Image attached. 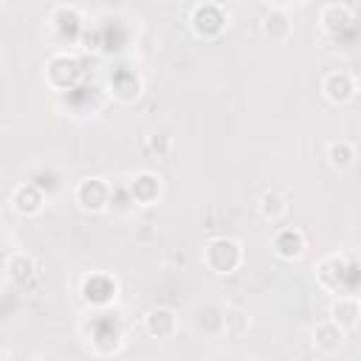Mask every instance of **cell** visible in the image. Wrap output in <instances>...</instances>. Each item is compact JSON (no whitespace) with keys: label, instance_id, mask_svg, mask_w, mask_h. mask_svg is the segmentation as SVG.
Listing matches in <instances>:
<instances>
[{"label":"cell","instance_id":"cell-9","mask_svg":"<svg viewBox=\"0 0 361 361\" xmlns=\"http://www.w3.org/2000/svg\"><path fill=\"white\" fill-rule=\"evenodd\" d=\"M116 290H118V285H116V279H110L107 274H93V276H87V279L82 282V299H85L87 305H96V307L110 305V302L116 299Z\"/></svg>","mask_w":361,"mask_h":361},{"label":"cell","instance_id":"cell-12","mask_svg":"<svg viewBox=\"0 0 361 361\" xmlns=\"http://www.w3.org/2000/svg\"><path fill=\"white\" fill-rule=\"evenodd\" d=\"M144 330H147L152 338H172L175 330H178V316H175V310H169V307H152V310L144 316Z\"/></svg>","mask_w":361,"mask_h":361},{"label":"cell","instance_id":"cell-10","mask_svg":"<svg viewBox=\"0 0 361 361\" xmlns=\"http://www.w3.org/2000/svg\"><path fill=\"white\" fill-rule=\"evenodd\" d=\"M271 248H274V254H276L279 259L293 262V259H299V257L305 254L307 240H305V234H302L299 228H279V231L274 234V240H271Z\"/></svg>","mask_w":361,"mask_h":361},{"label":"cell","instance_id":"cell-20","mask_svg":"<svg viewBox=\"0 0 361 361\" xmlns=\"http://www.w3.org/2000/svg\"><path fill=\"white\" fill-rule=\"evenodd\" d=\"M248 316L240 310V307H231V310H226V316H223V330L228 333V336H243L245 330H248Z\"/></svg>","mask_w":361,"mask_h":361},{"label":"cell","instance_id":"cell-8","mask_svg":"<svg viewBox=\"0 0 361 361\" xmlns=\"http://www.w3.org/2000/svg\"><path fill=\"white\" fill-rule=\"evenodd\" d=\"M42 206H45V192L37 183H20L11 192V209L20 217H37L42 212Z\"/></svg>","mask_w":361,"mask_h":361},{"label":"cell","instance_id":"cell-7","mask_svg":"<svg viewBox=\"0 0 361 361\" xmlns=\"http://www.w3.org/2000/svg\"><path fill=\"white\" fill-rule=\"evenodd\" d=\"M127 189H130L133 203H138V206H152V203H158V197H161V178H158L155 172H149V169H141V172H135V175L130 178Z\"/></svg>","mask_w":361,"mask_h":361},{"label":"cell","instance_id":"cell-18","mask_svg":"<svg viewBox=\"0 0 361 361\" xmlns=\"http://www.w3.org/2000/svg\"><path fill=\"white\" fill-rule=\"evenodd\" d=\"M327 164H330L333 169H338V172L350 169V166L355 164V147H353L347 138L330 141V147H327Z\"/></svg>","mask_w":361,"mask_h":361},{"label":"cell","instance_id":"cell-14","mask_svg":"<svg viewBox=\"0 0 361 361\" xmlns=\"http://www.w3.org/2000/svg\"><path fill=\"white\" fill-rule=\"evenodd\" d=\"M341 344H344V333H341L330 319H324V322H319V324L313 327V347H316L319 353L333 355V353L341 350Z\"/></svg>","mask_w":361,"mask_h":361},{"label":"cell","instance_id":"cell-15","mask_svg":"<svg viewBox=\"0 0 361 361\" xmlns=\"http://www.w3.org/2000/svg\"><path fill=\"white\" fill-rule=\"evenodd\" d=\"M319 20H322L327 34H338V31H344L353 23V6H347V3H327V6H322Z\"/></svg>","mask_w":361,"mask_h":361},{"label":"cell","instance_id":"cell-2","mask_svg":"<svg viewBox=\"0 0 361 361\" xmlns=\"http://www.w3.org/2000/svg\"><path fill=\"white\" fill-rule=\"evenodd\" d=\"M189 25L197 37L214 39L228 28V11H223V6L217 3H197L189 11Z\"/></svg>","mask_w":361,"mask_h":361},{"label":"cell","instance_id":"cell-16","mask_svg":"<svg viewBox=\"0 0 361 361\" xmlns=\"http://www.w3.org/2000/svg\"><path fill=\"white\" fill-rule=\"evenodd\" d=\"M110 93L118 102H133V99L141 96V79L133 71H121L110 79Z\"/></svg>","mask_w":361,"mask_h":361},{"label":"cell","instance_id":"cell-13","mask_svg":"<svg viewBox=\"0 0 361 361\" xmlns=\"http://www.w3.org/2000/svg\"><path fill=\"white\" fill-rule=\"evenodd\" d=\"M262 34L271 39V42H288L290 34H293V23L288 17V11L282 6L271 8L265 17H262Z\"/></svg>","mask_w":361,"mask_h":361},{"label":"cell","instance_id":"cell-17","mask_svg":"<svg viewBox=\"0 0 361 361\" xmlns=\"http://www.w3.org/2000/svg\"><path fill=\"white\" fill-rule=\"evenodd\" d=\"M37 274V262L31 254H14L8 262H6V276L14 282V285H25L31 282Z\"/></svg>","mask_w":361,"mask_h":361},{"label":"cell","instance_id":"cell-11","mask_svg":"<svg viewBox=\"0 0 361 361\" xmlns=\"http://www.w3.org/2000/svg\"><path fill=\"white\" fill-rule=\"evenodd\" d=\"M358 316H361L358 296H338V299L330 305V322H333L341 333H353V330L358 327Z\"/></svg>","mask_w":361,"mask_h":361},{"label":"cell","instance_id":"cell-21","mask_svg":"<svg viewBox=\"0 0 361 361\" xmlns=\"http://www.w3.org/2000/svg\"><path fill=\"white\" fill-rule=\"evenodd\" d=\"M155 141V135H147L144 141H141V147L144 149H149V144ZM169 149H172V141H169V135H158V158H166L169 155Z\"/></svg>","mask_w":361,"mask_h":361},{"label":"cell","instance_id":"cell-4","mask_svg":"<svg viewBox=\"0 0 361 361\" xmlns=\"http://www.w3.org/2000/svg\"><path fill=\"white\" fill-rule=\"evenodd\" d=\"M73 200H76V206L82 212L102 214V212H107V206L113 200V189H110V183L104 178H85V180L76 183Z\"/></svg>","mask_w":361,"mask_h":361},{"label":"cell","instance_id":"cell-5","mask_svg":"<svg viewBox=\"0 0 361 361\" xmlns=\"http://www.w3.org/2000/svg\"><path fill=\"white\" fill-rule=\"evenodd\" d=\"M79 76H82L79 59L71 56V54H54V56L48 59V65H45V79H48V85L56 87V90L73 87V85L79 82Z\"/></svg>","mask_w":361,"mask_h":361},{"label":"cell","instance_id":"cell-19","mask_svg":"<svg viewBox=\"0 0 361 361\" xmlns=\"http://www.w3.org/2000/svg\"><path fill=\"white\" fill-rule=\"evenodd\" d=\"M257 209H259V214H262L265 220L276 223V220H282V217L288 214V200H285L279 192H262Z\"/></svg>","mask_w":361,"mask_h":361},{"label":"cell","instance_id":"cell-1","mask_svg":"<svg viewBox=\"0 0 361 361\" xmlns=\"http://www.w3.org/2000/svg\"><path fill=\"white\" fill-rule=\"evenodd\" d=\"M203 265L217 276H228L243 265V245L234 237H212L203 245Z\"/></svg>","mask_w":361,"mask_h":361},{"label":"cell","instance_id":"cell-6","mask_svg":"<svg viewBox=\"0 0 361 361\" xmlns=\"http://www.w3.org/2000/svg\"><path fill=\"white\" fill-rule=\"evenodd\" d=\"M355 90H358V85L347 71H330L322 79V93L330 104H347L355 96Z\"/></svg>","mask_w":361,"mask_h":361},{"label":"cell","instance_id":"cell-3","mask_svg":"<svg viewBox=\"0 0 361 361\" xmlns=\"http://www.w3.org/2000/svg\"><path fill=\"white\" fill-rule=\"evenodd\" d=\"M316 279H319L322 288H327V290L344 296V282L353 279V285H355V262H353V259L344 262V257L327 254V257H322L319 265H316Z\"/></svg>","mask_w":361,"mask_h":361}]
</instances>
